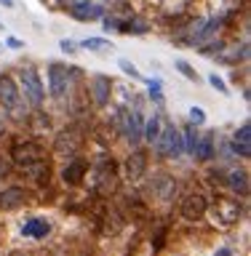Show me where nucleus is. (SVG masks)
<instances>
[{"label": "nucleus", "mask_w": 251, "mask_h": 256, "mask_svg": "<svg viewBox=\"0 0 251 256\" xmlns=\"http://www.w3.org/2000/svg\"><path fill=\"white\" fill-rule=\"evenodd\" d=\"M0 107L11 120L16 123H24L27 120V104H24V96L19 91V86L14 83L11 75H0Z\"/></svg>", "instance_id": "1"}, {"label": "nucleus", "mask_w": 251, "mask_h": 256, "mask_svg": "<svg viewBox=\"0 0 251 256\" xmlns=\"http://www.w3.org/2000/svg\"><path fill=\"white\" fill-rule=\"evenodd\" d=\"M86 144V128L80 123H72L67 128H62L54 139V155L59 158H75Z\"/></svg>", "instance_id": "2"}, {"label": "nucleus", "mask_w": 251, "mask_h": 256, "mask_svg": "<svg viewBox=\"0 0 251 256\" xmlns=\"http://www.w3.org/2000/svg\"><path fill=\"white\" fill-rule=\"evenodd\" d=\"M19 91L32 110H40V104L46 99V88H43V80H40L35 67H22L19 70Z\"/></svg>", "instance_id": "3"}, {"label": "nucleus", "mask_w": 251, "mask_h": 256, "mask_svg": "<svg viewBox=\"0 0 251 256\" xmlns=\"http://www.w3.org/2000/svg\"><path fill=\"white\" fill-rule=\"evenodd\" d=\"M94 190L102 198H110L118 190V168L112 158H99V163L94 168Z\"/></svg>", "instance_id": "4"}, {"label": "nucleus", "mask_w": 251, "mask_h": 256, "mask_svg": "<svg viewBox=\"0 0 251 256\" xmlns=\"http://www.w3.org/2000/svg\"><path fill=\"white\" fill-rule=\"evenodd\" d=\"M152 147H155L158 155H163V158H179L182 152H184V147H182V131L163 118V126H160V134H158V142L152 144Z\"/></svg>", "instance_id": "5"}, {"label": "nucleus", "mask_w": 251, "mask_h": 256, "mask_svg": "<svg viewBox=\"0 0 251 256\" xmlns=\"http://www.w3.org/2000/svg\"><path fill=\"white\" fill-rule=\"evenodd\" d=\"M78 75V67H64V64L54 62L48 67V91L54 99H62L64 94L72 88V78Z\"/></svg>", "instance_id": "6"}, {"label": "nucleus", "mask_w": 251, "mask_h": 256, "mask_svg": "<svg viewBox=\"0 0 251 256\" xmlns=\"http://www.w3.org/2000/svg\"><path fill=\"white\" fill-rule=\"evenodd\" d=\"M240 203L238 200H232V198H216L214 200V206H211V219L216 227H235V224L240 222Z\"/></svg>", "instance_id": "7"}, {"label": "nucleus", "mask_w": 251, "mask_h": 256, "mask_svg": "<svg viewBox=\"0 0 251 256\" xmlns=\"http://www.w3.org/2000/svg\"><path fill=\"white\" fill-rule=\"evenodd\" d=\"M11 160L19 168H27L32 163H38V160H46V150L32 139H19L11 144Z\"/></svg>", "instance_id": "8"}, {"label": "nucleus", "mask_w": 251, "mask_h": 256, "mask_svg": "<svg viewBox=\"0 0 251 256\" xmlns=\"http://www.w3.org/2000/svg\"><path fill=\"white\" fill-rule=\"evenodd\" d=\"M115 126L123 131V136L131 144H139L142 142V115H139V110H118V115H115Z\"/></svg>", "instance_id": "9"}, {"label": "nucleus", "mask_w": 251, "mask_h": 256, "mask_svg": "<svg viewBox=\"0 0 251 256\" xmlns=\"http://www.w3.org/2000/svg\"><path fill=\"white\" fill-rule=\"evenodd\" d=\"M179 214H182L187 222H200V219L208 214V200H206V195H200V192H190V195L182 200Z\"/></svg>", "instance_id": "10"}, {"label": "nucleus", "mask_w": 251, "mask_h": 256, "mask_svg": "<svg viewBox=\"0 0 251 256\" xmlns=\"http://www.w3.org/2000/svg\"><path fill=\"white\" fill-rule=\"evenodd\" d=\"M144 171H147V152L144 150H134L126 158V179L128 182H139Z\"/></svg>", "instance_id": "11"}, {"label": "nucleus", "mask_w": 251, "mask_h": 256, "mask_svg": "<svg viewBox=\"0 0 251 256\" xmlns=\"http://www.w3.org/2000/svg\"><path fill=\"white\" fill-rule=\"evenodd\" d=\"M112 96V80L107 75H94L91 78V99L96 107H107Z\"/></svg>", "instance_id": "12"}, {"label": "nucleus", "mask_w": 251, "mask_h": 256, "mask_svg": "<svg viewBox=\"0 0 251 256\" xmlns=\"http://www.w3.org/2000/svg\"><path fill=\"white\" fill-rule=\"evenodd\" d=\"M70 16L78 22H94V19H102L104 16V8L99 3H91V0H80V3L70 6Z\"/></svg>", "instance_id": "13"}, {"label": "nucleus", "mask_w": 251, "mask_h": 256, "mask_svg": "<svg viewBox=\"0 0 251 256\" xmlns=\"http://www.w3.org/2000/svg\"><path fill=\"white\" fill-rule=\"evenodd\" d=\"M243 0H206V8H208V19H219L224 22L227 16H232L240 8Z\"/></svg>", "instance_id": "14"}, {"label": "nucleus", "mask_w": 251, "mask_h": 256, "mask_svg": "<svg viewBox=\"0 0 251 256\" xmlns=\"http://www.w3.org/2000/svg\"><path fill=\"white\" fill-rule=\"evenodd\" d=\"M86 171H88V163H86V160H83V158H72L70 163L62 168V179H64V184H70V187H78V184L83 182Z\"/></svg>", "instance_id": "15"}, {"label": "nucleus", "mask_w": 251, "mask_h": 256, "mask_svg": "<svg viewBox=\"0 0 251 256\" xmlns=\"http://www.w3.org/2000/svg\"><path fill=\"white\" fill-rule=\"evenodd\" d=\"M27 203V192L22 187H6L0 190V211H16Z\"/></svg>", "instance_id": "16"}, {"label": "nucleus", "mask_w": 251, "mask_h": 256, "mask_svg": "<svg viewBox=\"0 0 251 256\" xmlns=\"http://www.w3.org/2000/svg\"><path fill=\"white\" fill-rule=\"evenodd\" d=\"M232 150L240 158H251V123H240V128L232 134Z\"/></svg>", "instance_id": "17"}, {"label": "nucleus", "mask_w": 251, "mask_h": 256, "mask_svg": "<svg viewBox=\"0 0 251 256\" xmlns=\"http://www.w3.org/2000/svg\"><path fill=\"white\" fill-rule=\"evenodd\" d=\"M152 192H155L158 200L168 203V200L176 195V179H174V176H168V174L155 176V182H152Z\"/></svg>", "instance_id": "18"}, {"label": "nucleus", "mask_w": 251, "mask_h": 256, "mask_svg": "<svg viewBox=\"0 0 251 256\" xmlns=\"http://www.w3.org/2000/svg\"><path fill=\"white\" fill-rule=\"evenodd\" d=\"M48 232H51V224H48L46 219H38V216L27 219V222H24V227H22L24 238H35V240H43Z\"/></svg>", "instance_id": "19"}, {"label": "nucleus", "mask_w": 251, "mask_h": 256, "mask_svg": "<svg viewBox=\"0 0 251 256\" xmlns=\"http://www.w3.org/2000/svg\"><path fill=\"white\" fill-rule=\"evenodd\" d=\"M224 182H227V187H230L232 192H238L240 198L248 195V171H243V168H235V171H230Z\"/></svg>", "instance_id": "20"}, {"label": "nucleus", "mask_w": 251, "mask_h": 256, "mask_svg": "<svg viewBox=\"0 0 251 256\" xmlns=\"http://www.w3.org/2000/svg\"><path fill=\"white\" fill-rule=\"evenodd\" d=\"M192 158L200 160V163H208V160L214 158V134H203L195 144V152H192Z\"/></svg>", "instance_id": "21"}, {"label": "nucleus", "mask_w": 251, "mask_h": 256, "mask_svg": "<svg viewBox=\"0 0 251 256\" xmlns=\"http://www.w3.org/2000/svg\"><path fill=\"white\" fill-rule=\"evenodd\" d=\"M160 126H163V115H160V112H152V118L147 120V126L142 128V139L147 144H155L158 134H160Z\"/></svg>", "instance_id": "22"}, {"label": "nucleus", "mask_w": 251, "mask_h": 256, "mask_svg": "<svg viewBox=\"0 0 251 256\" xmlns=\"http://www.w3.org/2000/svg\"><path fill=\"white\" fill-rule=\"evenodd\" d=\"M147 30H150L147 22L139 19V16H128V19H123L118 27V32H123V35H144Z\"/></svg>", "instance_id": "23"}, {"label": "nucleus", "mask_w": 251, "mask_h": 256, "mask_svg": "<svg viewBox=\"0 0 251 256\" xmlns=\"http://www.w3.org/2000/svg\"><path fill=\"white\" fill-rule=\"evenodd\" d=\"M216 56H219L222 62H230V64H238L248 59V43H240V46H230L227 51H216Z\"/></svg>", "instance_id": "24"}, {"label": "nucleus", "mask_w": 251, "mask_h": 256, "mask_svg": "<svg viewBox=\"0 0 251 256\" xmlns=\"http://www.w3.org/2000/svg\"><path fill=\"white\" fill-rule=\"evenodd\" d=\"M198 139H200L198 126H192V123H190V126L182 131V147H184V150H187L190 155H192V152H195V144H198Z\"/></svg>", "instance_id": "25"}, {"label": "nucleus", "mask_w": 251, "mask_h": 256, "mask_svg": "<svg viewBox=\"0 0 251 256\" xmlns=\"http://www.w3.org/2000/svg\"><path fill=\"white\" fill-rule=\"evenodd\" d=\"M80 46L88 48V51H104V48H112V43H110V40H104V38H86Z\"/></svg>", "instance_id": "26"}, {"label": "nucleus", "mask_w": 251, "mask_h": 256, "mask_svg": "<svg viewBox=\"0 0 251 256\" xmlns=\"http://www.w3.org/2000/svg\"><path fill=\"white\" fill-rule=\"evenodd\" d=\"M174 67L179 70V72H182V75L187 78V80H192V83H198V72L192 70V67H190V64L184 62V59H176V62H174Z\"/></svg>", "instance_id": "27"}, {"label": "nucleus", "mask_w": 251, "mask_h": 256, "mask_svg": "<svg viewBox=\"0 0 251 256\" xmlns=\"http://www.w3.org/2000/svg\"><path fill=\"white\" fill-rule=\"evenodd\" d=\"M118 67H120V70H123V72H126V75H131L134 80H142V72H139V70H136V67H134V64H131V62H128V59H120V62H118Z\"/></svg>", "instance_id": "28"}, {"label": "nucleus", "mask_w": 251, "mask_h": 256, "mask_svg": "<svg viewBox=\"0 0 251 256\" xmlns=\"http://www.w3.org/2000/svg\"><path fill=\"white\" fill-rule=\"evenodd\" d=\"M150 99L155 104H163V94H160V80H150Z\"/></svg>", "instance_id": "29"}, {"label": "nucleus", "mask_w": 251, "mask_h": 256, "mask_svg": "<svg viewBox=\"0 0 251 256\" xmlns=\"http://www.w3.org/2000/svg\"><path fill=\"white\" fill-rule=\"evenodd\" d=\"M190 123H192V126H203V123H206V112L200 110V107H192V110H190Z\"/></svg>", "instance_id": "30"}, {"label": "nucleus", "mask_w": 251, "mask_h": 256, "mask_svg": "<svg viewBox=\"0 0 251 256\" xmlns=\"http://www.w3.org/2000/svg\"><path fill=\"white\" fill-rule=\"evenodd\" d=\"M208 83H211L219 94H230V91H227V83H224V80H222L219 75H208Z\"/></svg>", "instance_id": "31"}, {"label": "nucleus", "mask_w": 251, "mask_h": 256, "mask_svg": "<svg viewBox=\"0 0 251 256\" xmlns=\"http://www.w3.org/2000/svg\"><path fill=\"white\" fill-rule=\"evenodd\" d=\"M59 48H62L64 54H75V51H78V48H75V43H72V40H67V38H64L62 43H59Z\"/></svg>", "instance_id": "32"}, {"label": "nucleus", "mask_w": 251, "mask_h": 256, "mask_svg": "<svg viewBox=\"0 0 251 256\" xmlns=\"http://www.w3.org/2000/svg\"><path fill=\"white\" fill-rule=\"evenodd\" d=\"M163 238H166V230H160L155 235V251H160V246H163Z\"/></svg>", "instance_id": "33"}, {"label": "nucleus", "mask_w": 251, "mask_h": 256, "mask_svg": "<svg viewBox=\"0 0 251 256\" xmlns=\"http://www.w3.org/2000/svg\"><path fill=\"white\" fill-rule=\"evenodd\" d=\"M8 46H11V48H24V43H22V40H16V38H8Z\"/></svg>", "instance_id": "34"}, {"label": "nucleus", "mask_w": 251, "mask_h": 256, "mask_svg": "<svg viewBox=\"0 0 251 256\" xmlns=\"http://www.w3.org/2000/svg\"><path fill=\"white\" fill-rule=\"evenodd\" d=\"M214 256H232V251H230V248H219V251H216Z\"/></svg>", "instance_id": "35"}, {"label": "nucleus", "mask_w": 251, "mask_h": 256, "mask_svg": "<svg viewBox=\"0 0 251 256\" xmlns=\"http://www.w3.org/2000/svg\"><path fill=\"white\" fill-rule=\"evenodd\" d=\"M0 6H3V8H16L14 0H0Z\"/></svg>", "instance_id": "36"}, {"label": "nucleus", "mask_w": 251, "mask_h": 256, "mask_svg": "<svg viewBox=\"0 0 251 256\" xmlns=\"http://www.w3.org/2000/svg\"><path fill=\"white\" fill-rule=\"evenodd\" d=\"M6 134V120H3V115H0V136Z\"/></svg>", "instance_id": "37"}, {"label": "nucleus", "mask_w": 251, "mask_h": 256, "mask_svg": "<svg viewBox=\"0 0 251 256\" xmlns=\"http://www.w3.org/2000/svg\"><path fill=\"white\" fill-rule=\"evenodd\" d=\"M6 174V166H0V176H3Z\"/></svg>", "instance_id": "38"}, {"label": "nucleus", "mask_w": 251, "mask_h": 256, "mask_svg": "<svg viewBox=\"0 0 251 256\" xmlns=\"http://www.w3.org/2000/svg\"><path fill=\"white\" fill-rule=\"evenodd\" d=\"M0 32H3V24H0Z\"/></svg>", "instance_id": "39"}]
</instances>
